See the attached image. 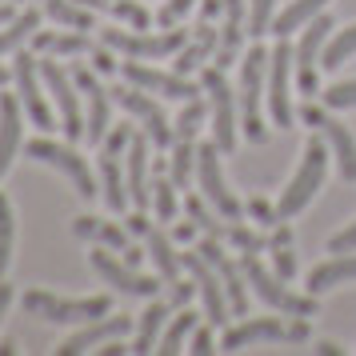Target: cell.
I'll return each mask as SVG.
<instances>
[{
    "label": "cell",
    "mask_w": 356,
    "mask_h": 356,
    "mask_svg": "<svg viewBox=\"0 0 356 356\" xmlns=\"http://www.w3.org/2000/svg\"><path fill=\"white\" fill-rule=\"evenodd\" d=\"M129 328H132V321L129 316H100V321H88V324H81L72 337L56 348L60 356H76V353H88V348H100V344H108V340H124L129 337Z\"/></svg>",
    "instance_id": "cb8c5ba5"
},
{
    "label": "cell",
    "mask_w": 356,
    "mask_h": 356,
    "mask_svg": "<svg viewBox=\"0 0 356 356\" xmlns=\"http://www.w3.org/2000/svg\"><path fill=\"white\" fill-rule=\"evenodd\" d=\"M188 353H196V356L216 353V340H212V324H209V328H193V337H188Z\"/></svg>",
    "instance_id": "c3c4849f"
},
{
    "label": "cell",
    "mask_w": 356,
    "mask_h": 356,
    "mask_svg": "<svg viewBox=\"0 0 356 356\" xmlns=\"http://www.w3.org/2000/svg\"><path fill=\"white\" fill-rule=\"evenodd\" d=\"M296 116H300L305 124H312V129L324 136V145H328V152H332V161H337L340 177L353 184V180H356V136H353V129H348V124H340L337 116L328 113V104H324V108H316V104H305Z\"/></svg>",
    "instance_id": "9a60e30c"
},
{
    "label": "cell",
    "mask_w": 356,
    "mask_h": 356,
    "mask_svg": "<svg viewBox=\"0 0 356 356\" xmlns=\"http://www.w3.org/2000/svg\"><path fill=\"white\" fill-rule=\"evenodd\" d=\"M196 168V140H172V161H168V177L177 188H188Z\"/></svg>",
    "instance_id": "8d00e7d4"
},
{
    "label": "cell",
    "mask_w": 356,
    "mask_h": 356,
    "mask_svg": "<svg viewBox=\"0 0 356 356\" xmlns=\"http://www.w3.org/2000/svg\"><path fill=\"white\" fill-rule=\"evenodd\" d=\"M120 76L129 84H136V88H145V92H156V97H164V100H180V104L204 92V88H196L188 76H180L177 68L164 72V68H152V65H145V60H132V56H124Z\"/></svg>",
    "instance_id": "ac0fdd59"
},
{
    "label": "cell",
    "mask_w": 356,
    "mask_h": 356,
    "mask_svg": "<svg viewBox=\"0 0 356 356\" xmlns=\"http://www.w3.org/2000/svg\"><path fill=\"white\" fill-rule=\"evenodd\" d=\"M312 337L308 328V316H257V321H241L236 328H228L220 348L225 353H236V348H248V344H260V340H276V344H305Z\"/></svg>",
    "instance_id": "ba28073f"
},
{
    "label": "cell",
    "mask_w": 356,
    "mask_h": 356,
    "mask_svg": "<svg viewBox=\"0 0 356 356\" xmlns=\"http://www.w3.org/2000/svg\"><path fill=\"white\" fill-rule=\"evenodd\" d=\"M13 244H17V212H13V200L0 193V276L13 264Z\"/></svg>",
    "instance_id": "f35d334b"
},
{
    "label": "cell",
    "mask_w": 356,
    "mask_h": 356,
    "mask_svg": "<svg viewBox=\"0 0 356 356\" xmlns=\"http://www.w3.org/2000/svg\"><path fill=\"white\" fill-rule=\"evenodd\" d=\"M180 260H184V273L196 280V292H200V300H204V321H209L212 328H220V324L232 316V312H228V292H225L220 273H216L200 252H180Z\"/></svg>",
    "instance_id": "44dd1931"
},
{
    "label": "cell",
    "mask_w": 356,
    "mask_h": 356,
    "mask_svg": "<svg viewBox=\"0 0 356 356\" xmlns=\"http://www.w3.org/2000/svg\"><path fill=\"white\" fill-rule=\"evenodd\" d=\"M241 268L248 276V289L257 292L273 312H284V316H316L321 312L316 296H296V292H289L284 276H276L273 268H264L257 252H241Z\"/></svg>",
    "instance_id": "5b68a950"
},
{
    "label": "cell",
    "mask_w": 356,
    "mask_h": 356,
    "mask_svg": "<svg viewBox=\"0 0 356 356\" xmlns=\"http://www.w3.org/2000/svg\"><path fill=\"white\" fill-rule=\"evenodd\" d=\"M88 56H92V68H97L100 76H104V72H116V56H113V49H108V44H100V49H92L88 52Z\"/></svg>",
    "instance_id": "816d5d0a"
},
{
    "label": "cell",
    "mask_w": 356,
    "mask_h": 356,
    "mask_svg": "<svg viewBox=\"0 0 356 356\" xmlns=\"http://www.w3.org/2000/svg\"><path fill=\"white\" fill-rule=\"evenodd\" d=\"M13 296H17V292H13V284H4V280H0V324H4L8 308H13Z\"/></svg>",
    "instance_id": "f5cc1de1"
},
{
    "label": "cell",
    "mask_w": 356,
    "mask_h": 356,
    "mask_svg": "<svg viewBox=\"0 0 356 356\" xmlns=\"http://www.w3.org/2000/svg\"><path fill=\"white\" fill-rule=\"evenodd\" d=\"M193 4H196V0H164L161 8H156V17H152V20H156L161 29H177L180 20L193 13Z\"/></svg>",
    "instance_id": "f6af8a7d"
},
{
    "label": "cell",
    "mask_w": 356,
    "mask_h": 356,
    "mask_svg": "<svg viewBox=\"0 0 356 356\" xmlns=\"http://www.w3.org/2000/svg\"><path fill=\"white\" fill-rule=\"evenodd\" d=\"M184 209H188V216L196 220L200 232H209V236H220V241H225V228L228 225H225V220H216V216L204 209V200H200V196H188V200H184Z\"/></svg>",
    "instance_id": "7bdbcfd3"
},
{
    "label": "cell",
    "mask_w": 356,
    "mask_h": 356,
    "mask_svg": "<svg viewBox=\"0 0 356 356\" xmlns=\"http://www.w3.org/2000/svg\"><path fill=\"white\" fill-rule=\"evenodd\" d=\"M332 17H312L300 29V40H296V49H292V76H296V88L305 92V97H316V72H321V56H324V44H328V36H332Z\"/></svg>",
    "instance_id": "7c38bea8"
},
{
    "label": "cell",
    "mask_w": 356,
    "mask_h": 356,
    "mask_svg": "<svg viewBox=\"0 0 356 356\" xmlns=\"http://www.w3.org/2000/svg\"><path fill=\"white\" fill-rule=\"evenodd\" d=\"M321 100L328 104V108H356V76H353V81L328 84V88L321 92Z\"/></svg>",
    "instance_id": "ee69618b"
},
{
    "label": "cell",
    "mask_w": 356,
    "mask_h": 356,
    "mask_svg": "<svg viewBox=\"0 0 356 356\" xmlns=\"http://www.w3.org/2000/svg\"><path fill=\"white\" fill-rule=\"evenodd\" d=\"M289 76H292V49H289V36H280L276 49H268V92H264L268 116H273L276 129H292V120H296Z\"/></svg>",
    "instance_id": "e0dca14e"
},
{
    "label": "cell",
    "mask_w": 356,
    "mask_h": 356,
    "mask_svg": "<svg viewBox=\"0 0 356 356\" xmlns=\"http://www.w3.org/2000/svg\"><path fill=\"white\" fill-rule=\"evenodd\" d=\"M124 177H129L132 209H148V204H152V184H148V136H140V132H132V140H129Z\"/></svg>",
    "instance_id": "4316f807"
},
{
    "label": "cell",
    "mask_w": 356,
    "mask_h": 356,
    "mask_svg": "<svg viewBox=\"0 0 356 356\" xmlns=\"http://www.w3.org/2000/svg\"><path fill=\"white\" fill-rule=\"evenodd\" d=\"M168 300H161V296H152L148 300V308L140 312V321H136V337H132V353H152L156 348V340H161L164 332V321H168Z\"/></svg>",
    "instance_id": "1f68e13d"
},
{
    "label": "cell",
    "mask_w": 356,
    "mask_h": 356,
    "mask_svg": "<svg viewBox=\"0 0 356 356\" xmlns=\"http://www.w3.org/2000/svg\"><path fill=\"white\" fill-rule=\"evenodd\" d=\"M108 92H113V104H120V108L145 129V136L152 140V145L172 148L177 132H172V124H168V116L161 113V104L152 100V92H145V88H136V84H129V81H124V88H108Z\"/></svg>",
    "instance_id": "5bb4252c"
},
{
    "label": "cell",
    "mask_w": 356,
    "mask_h": 356,
    "mask_svg": "<svg viewBox=\"0 0 356 356\" xmlns=\"http://www.w3.org/2000/svg\"><path fill=\"white\" fill-rule=\"evenodd\" d=\"M40 4V13L52 17L60 29H76V33H88V29H97V20H92V8H84L76 0H36Z\"/></svg>",
    "instance_id": "d6a6232c"
},
{
    "label": "cell",
    "mask_w": 356,
    "mask_h": 356,
    "mask_svg": "<svg viewBox=\"0 0 356 356\" xmlns=\"http://www.w3.org/2000/svg\"><path fill=\"white\" fill-rule=\"evenodd\" d=\"M129 140H132V129L129 124H113L108 136L100 140V196L108 212H124L132 204L129 200V177L120 168V156L129 152Z\"/></svg>",
    "instance_id": "8fae6325"
},
{
    "label": "cell",
    "mask_w": 356,
    "mask_h": 356,
    "mask_svg": "<svg viewBox=\"0 0 356 356\" xmlns=\"http://www.w3.org/2000/svg\"><path fill=\"white\" fill-rule=\"evenodd\" d=\"M244 36H248V0H225V13H220V44L212 65L228 68L236 65V56L244 49Z\"/></svg>",
    "instance_id": "603a6c76"
},
{
    "label": "cell",
    "mask_w": 356,
    "mask_h": 356,
    "mask_svg": "<svg viewBox=\"0 0 356 356\" xmlns=\"http://www.w3.org/2000/svg\"><path fill=\"white\" fill-rule=\"evenodd\" d=\"M8 353H17V344L13 340H0V356H8Z\"/></svg>",
    "instance_id": "6f0895ef"
},
{
    "label": "cell",
    "mask_w": 356,
    "mask_h": 356,
    "mask_svg": "<svg viewBox=\"0 0 356 356\" xmlns=\"http://www.w3.org/2000/svg\"><path fill=\"white\" fill-rule=\"evenodd\" d=\"M24 156L36 164H49V168H56L60 177L76 188V196L81 200H97L100 196V180L92 177V168H88V161H84L81 152L72 148V140L68 145H60V140H52V136H36V140H29L24 145Z\"/></svg>",
    "instance_id": "277c9868"
},
{
    "label": "cell",
    "mask_w": 356,
    "mask_h": 356,
    "mask_svg": "<svg viewBox=\"0 0 356 356\" xmlns=\"http://www.w3.org/2000/svg\"><path fill=\"white\" fill-rule=\"evenodd\" d=\"M13 84H17V97L24 104V116L33 120L40 132H52L60 120L52 113L49 92H44V76H40V56L33 52H13Z\"/></svg>",
    "instance_id": "9c48e42d"
},
{
    "label": "cell",
    "mask_w": 356,
    "mask_h": 356,
    "mask_svg": "<svg viewBox=\"0 0 356 356\" xmlns=\"http://www.w3.org/2000/svg\"><path fill=\"white\" fill-rule=\"evenodd\" d=\"M273 17H276V0H248V36L260 40L273 29Z\"/></svg>",
    "instance_id": "b9f144b4"
},
{
    "label": "cell",
    "mask_w": 356,
    "mask_h": 356,
    "mask_svg": "<svg viewBox=\"0 0 356 356\" xmlns=\"http://www.w3.org/2000/svg\"><path fill=\"white\" fill-rule=\"evenodd\" d=\"M264 72H268V49L257 40L252 49L241 52V92H236V104H241V132L252 145H264V140H268V124H264V116H260V100L268 92Z\"/></svg>",
    "instance_id": "7a4b0ae2"
},
{
    "label": "cell",
    "mask_w": 356,
    "mask_h": 356,
    "mask_svg": "<svg viewBox=\"0 0 356 356\" xmlns=\"http://www.w3.org/2000/svg\"><path fill=\"white\" fill-rule=\"evenodd\" d=\"M0 4H8V0H0ZM13 4H20V0H13Z\"/></svg>",
    "instance_id": "680465c9"
},
{
    "label": "cell",
    "mask_w": 356,
    "mask_h": 356,
    "mask_svg": "<svg viewBox=\"0 0 356 356\" xmlns=\"http://www.w3.org/2000/svg\"><path fill=\"white\" fill-rule=\"evenodd\" d=\"M216 44H220V29H216V20H196L193 36L184 40V49L177 52V60H172V68H177L180 76H193V72H200V68L209 65L212 56H216Z\"/></svg>",
    "instance_id": "d4e9b609"
},
{
    "label": "cell",
    "mask_w": 356,
    "mask_h": 356,
    "mask_svg": "<svg viewBox=\"0 0 356 356\" xmlns=\"http://www.w3.org/2000/svg\"><path fill=\"white\" fill-rule=\"evenodd\" d=\"M196 252L209 260L212 268L220 273V280H225L228 312H232V316H248V276H244V268L225 252V241H220V236H204V241L196 244Z\"/></svg>",
    "instance_id": "ffe728a7"
},
{
    "label": "cell",
    "mask_w": 356,
    "mask_h": 356,
    "mask_svg": "<svg viewBox=\"0 0 356 356\" xmlns=\"http://www.w3.org/2000/svg\"><path fill=\"white\" fill-rule=\"evenodd\" d=\"M193 328H196V312L184 305L177 316H172V324H168V328L161 332V340H156V353H164V356L180 353V348H184V340L193 337Z\"/></svg>",
    "instance_id": "e575fe53"
},
{
    "label": "cell",
    "mask_w": 356,
    "mask_h": 356,
    "mask_svg": "<svg viewBox=\"0 0 356 356\" xmlns=\"http://www.w3.org/2000/svg\"><path fill=\"white\" fill-rule=\"evenodd\" d=\"M184 29H161V33H145V29H100V44H108L120 56L132 60H164V56H177L184 49Z\"/></svg>",
    "instance_id": "8992f818"
},
{
    "label": "cell",
    "mask_w": 356,
    "mask_h": 356,
    "mask_svg": "<svg viewBox=\"0 0 356 356\" xmlns=\"http://www.w3.org/2000/svg\"><path fill=\"white\" fill-rule=\"evenodd\" d=\"M273 252V273L292 280L296 276V257H292V244H280V248H268Z\"/></svg>",
    "instance_id": "bcb514c9"
},
{
    "label": "cell",
    "mask_w": 356,
    "mask_h": 356,
    "mask_svg": "<svg viewBox=\"0 0 356 356\" xmlns=\"http://www.w3.org/2000/svg\"><path fill=\"white\" fill-rule=\"evenodd\" d=\"M196 232H200V228H196V220L188 216V220H180V225H177L172 236H177V241H196Z\"/></svg>",
    "instance_id": "db71d44e"
},
{
    "label": "cell",
    "mask_w": 356,
    "mask_h": 356,
    "mask_svg": "<svg viewBox=\"0 0 356 356\" xmlns=\"http://www.w3.org/2000/svg\"><path fill=\"white\" fill-rule=\"evenodd\" d=\"M72 81H76L84 104H88V113H84V140L88 145H100L108 136V129H113V92L100 84L97 68H88V65L72 68Z\"/></svg>",
    "instance_id": "2e32d148"
},
{
    "label": "cell",
    "mask_w": 356,
    "mask_h": 356,
    "mask_svg": "<svg viewBox=\"0 0 356 356\" xmlns=\"http://www.w3.org/2000/svg\"><path fill=\"white\" fill-rule=\"evenodd\" d=\"M225 241L241 252H268V236H260L252 228H244V220H228L225 228Z\"/></svg>",
    "instance_id": "60d3db41"
},
{
    "label": "cell",
    "mask_w": 356,
    "mask_h": 356,
    "mask_svg": "<svg viewBox=\"0 0 356 356\" xmlns=\"http://www.w3.org/2000/svg\"><path fill=\"white\" fill-rule=\"evenodd\" d=\"M88 264H92V273H97L104 284H113V289L124 292V296H145V300H152V296L161 292V284H156L152 276L136 273L129 260H116L113 248H104V244H97V248L88 252Z\"/></svg>",
    "instance_id": "d6986e66"
},
{
    "label": "cell",
    "mask_w": 356,
    "mask_h": 356,
    "mask_svg": "<svg viewBox=\"0 0 356 356\" xmlns=\"http://www.w3.org/2000/svg\"><path fill=\"white\" fill-rule=\"evenodd\" d=\"M348 280H356V252H337L332 260H324V264H316V268L308 273V292L321 296V292L340 289V284H348Z\"/></svg>",
    "instance_id": "f546056e"
},
{
    "label": "cell",
    "mask_w": 356,
    "mask_h": 356,
    "mask_svg": "<svg viewBox=\"0 0 356 356\" xmlns=\"http://www.w3.org/2000/svg\"><path fill=\"white\" fill-rule=\"evenodd\" d=\"M328 161H332V152H328V145H324V136L312 132L308 145H305V156H300V168L292 172L289 188H284L280 200H276V220H292V216H300V212L312 204V196L324 188Z\"/></svg>",
    "instance_id": "6da1fadb"
},
{
    "label": "cell",
    "mask_w": 356,
    "mask_h": 356,
    "mask_svg": "<svg viewBox=\"0 0 356 356\" xmlns=\"http://www.w3.org/2000/svg\"><path fill=\"white\" fill-rule=\"evenodd\" d=\"M328 252H356V220L348 228H340L337 236L328 241Z\"/></svg>",
    "instance_id": "f907efd6"
},
{
    "label": "cell",
    "mask_w": 356,
    "mask_h": 356,
    "mask_svg": "<svg viewBox=\"0 0 356 356\" xmlns=\"http://www.w3.org/2000/svg\"><path fill=\"white\" fill-rule=\"evenodd\" d=\"M196 180H200L204 200H209L225 220H244V204L236 200V193L228 188L225 172H220V148H216V140L196 145Z\"/></svg>",
    "instance_id": "4fadbf2b"
},
{
    "label": "cell",
    "mask_w": 356,
    "mask_h": 356,
    "mask_svg": "<svg viewBox=\"0 0 356 356\" xmlns=\"http://www.w3.org/2000/svg\"><path fill=\"white\" fill-rule=\"evenodd\" d=\"M244 212L257 220V225H264V228H273V225H280L276 220V204H268V200H260V196H252L248 204H244Z\"/></svg>",
    "instance_id": "7dc6e473"
},
{
    "label": "cell",
    "mask_w": 356,
    "mask_h": 356,
    "mask_svg": "<svg viewBox=\"0 0 356 356\" xmlns=\"http://www.w3.org/2000/svg\"><path fill=\"white\" fill-rule=\"evenodd\" d=\"M72 232L81 236V241H88V244H104V248H113V252H124L129 248V232L116 225V220H104V216H76L72 220Z\"/></svg>",
    "instance_id": "f1b7e54d"
},
{
    "label": "cell",
    "mask_w": 356,
    "mask_h": 356,
    "mask_svg": "<svg viewBox=\"0 0 356 356\" xmlns=\"http://www.w3.org/2000/svg\"><path fill=\"white\" fill-rule=\"evenodd\" d=\"M340 353H344V348L332 344V340H321V344H316V356H340Z\"/></svg>",
    "instance_id": "11a10c76"
},
{
    "label": "cell",
    "mask_w": 356,
    "mask_h": 356,
    "mask_svg": "<svg viewBox=\"0 0 356 356\" xmlns=\"http://www.w3.org/2000/svg\"><path fill=\"white\" fill-rule=\"evenodd\" d=\"M20 305H24L29 316H40L49 324H88L113 312L108 296H56V292L44 289H29L20 296Z\"/></svg>",
    "instance_id": "3957f363"
},
{
    "label": "cell",
    "mask_w": 356,
    "mask_h": 356,
    "mask_svg": "<svg viewBox=\"0 0 356 356\" xmlns=\"http://www.w3.org/2000/svg\"><path fill=\"white\" fill-rule=\"evenodd\" d=\"M129 232H136L140 241H145V248H148V260L156 264V273H161V280L164 284H172V280H180V268H184V260H180V252L172 248V241L164 236L161 228L152 225L145 216V209H136V212H129Z\"/></svg>",
    "instance_id": "7402d4cb"
},
{
    "label": "cell",
    "mask_w": 356,
    "mask_h": 356,
    "mask_svg": "<svg viewBox=\"0 0 356 356\" xmlns=\"http://www.w3.org/2000/svg\"><path fill=\"white\" fill-rule=\"evenodd\" d=\"M348 56H356V24L353 29H340V33L328 36V44H324V56H321V68H340Z\"/></svg>",
    "instance_id": "74e56055"
},
{
    "label": "cell",
    "mask_w": 356,
    "mask_h": 356,
    "mask_svg": "<svg viewBox=\"0 0 356 356\" xmlns=\"http://www.w3.org/2000/svg\"><path fill=\"white\" fill-rule=\"evenodd\" d=\"M152 209H156L161 220H177V184L161 168H156V180H152Z\"/></svg>",
    "instance_id": "ab89813d"
},
{
    "label": "cell",
    "mask_w": 356,
    "mask_h": 356,
    "mask_svg": "<svg viewBox=\"0 0 356 356\" xmlns=\"http://www.w3.org/2000/svg\"><path fill=\"white\" fill-rule=\"evenodd\" d=\"M97 353H104V356H120V353H129V348H124L120 340H108V344H100Z\"/></svg>",
    "instance_id": "9f6ffc18"
},
{
    "label": "cell",
    "mask_w": 356,
    "mask_h": 356,
    "mask_svg": "<svg viewBox=\"0 0 356 356\" xmlns=\"http://www.w3.org/2000/svg\"><path fill=\"white\" fill-rule=\"evenodd\" d=\"M24 145V104L17 92H0V177L13 168Z\"/></svg>",
    "instance_id": "484cf974"
},
{
    "label": "cell",
    "mask_w": 356,
    "mask_h": 356,
    "mask_svg": "<svg viewBox=\"0 0 356 356\" xmlns=\"http://www.w3.org/2000/svg\"><path fill=\"white\" fill-rule=\"evenodd\" d=\"M33 49H36V56H88V52L97 49L92 44V36L88 33H76V29H36V36H33Z\"/></svg>",
    "instance_id": "83f0119b"
},
{
    "label": "cell",
    "mask_w": 356,
    "mask_h": 356,
    "mask_svg": "<svg viewBox=\"0 0 356 356\" xmlns=\"http://www.w3.org/2000/svg\"><path fill=\"white\" fill-rule=\"evenodd\" d=\"M193 289H196L193 276H188V280H172V284H168V305L184 308V305H188V296H193Z\"/></svg>",
    "instance_id": "681fc988"
},
{
    "label": "cell",
    "mask_w": 356,
    "mask_h": 356,
    "mask_svg": "<svg viewBox=\"0 0 356 356\" xmlns=\"http://www.w3.org/2000/svg\"><path fill=\"white\" fill-rule=\"evenodd\" d=\"M324 4H328V0H292L280 17H273V29H268V33L289 36V33H296V29H305L312 17H321L324 13Z\"/></svg>",
    "instance_id": "836d02e7"
},
{
    "label": "cell",
    "mask_w": 356,
    "mask_h": 356,
    "mask_svg": "<svg viewBox=\"0 0 356 356\" xmlns=\"http://www.w3.org/2000/svg\"><path fill=\"white\" fill-rule=\"evenodd\" d=\"M40 76H44V88H49L52 104H56V116H60V129H65V140H84V108H81V88L72 81L68 68L56 65V56H40Z\"/></svg>",
    "instance_id": "30bf717a"
},
{
    "label": "cell",
    "mask_w": 356,
    "mask_h": 356,
    "mask_svg": "<svg viewBox=\"0 0 356 356\" xmlns=\"http://www.w3.org/2000/svg\"><path fill=\"white\" fill-rule=\"evenodd\" d=\"M209 124V100H184V108H180V116L172 120V132H177V140H196V132Z\"/></svg>",
    "instance_id": "d590c367"
},
{
    "label": "cell",
    "mask_w": 356,
    "mask_h": 356,
    "mask_svg": "<svg viewBox=\"0 0 356 356\" xmlns=\"http://www.w3.org/2000/svg\"><path fill=\"white\" fill-rule=\"evenodd\" d=\"M40 17H44L40 8H17V17L4 20L0 24V56H13V52L24 49L40 29Z\"/></svg>",
    "instance_id": "4dcf8cb0"
},
{
    "label": "cell",
    "mask_w": 356,
    "mask_h": 356,
    "mask_svg": "<svg viewBox=\"0 0 356 356\" xmlns=\"http://www.w3.org/2000/svg\"><path fill=\"white\" fill-rule=\"evenodd\" d=\"M200 88L209 92V124H212V140L220 152H232L236 148V132H241V120H236V92L228 88L225 68L204 65L200 68Z\"/></svg>",
    "instance_id": "52a82bcc"
}]
</instances>
